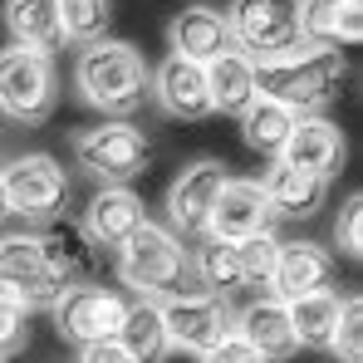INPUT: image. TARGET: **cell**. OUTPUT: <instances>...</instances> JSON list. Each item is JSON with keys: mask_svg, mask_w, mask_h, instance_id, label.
<instances>
[{"mask_svg": "<svg viewBox=\"0 0 363 363\" xmlns=\"http://www.w3.org/2000/svg\"><path fill=\"white\" fill-rule=\"evenodd\" d=\"M64 290V275H55V265L45 260V245L35 231H10L0 236V295L20 304V309H55Z\"/></svg>", "mask_w": 363, "mask_h": 363, "instance_id": "cell-7", "label": "cell"}, {"mask_svg": "<svg viewBox=\"0 0 363 363\" xmlns=\"http://www.w3.org/2000/svg\"><path fill=\"white\" fill-rule=\"evenodd\" d=\"M206 89H211V113H236L241 118L245 108L260 99L255 94V60L241 55L236 45L221 50L216 60L206 64Z\"/></svg>", "mask_w": 363, "mask_h": 363, "instance_id": "cell-21", "label": "cell"}, {"mask_svg": "<svg viewBox=\"0 0 363 363\" xmlns=\"http://www.w3.org/2000/svg\"><path fill=\"white\" fill-rule=\"evenodd\" d=\"M334 285V255L319 241H280L275 250V270H270V295L275 300H300L314 290Z\"/></svg>", "mask_w": 363, "mask_h": 363, "instance_id": "cell-16", "label": "cell"}, {"mask_svg": "<svg viewBox=\"0 0 363 363\" xmlns=\"http://www.w3.org/2000/svg\"><path fill=\"white\" fill-rule=\"evenodd\" d=\"M344 363L363 359V300L359 295H344V309H339V329H334V349Z\"/></svg>", "mask_w": 363, "mask_h": 363, "instance_id": "cell-30", "label": "cell"}, {"mask_svg": "<svg viewBox=\"0 0 363 363\" xmlns=\"http://www.w3.org/2000/svg\"><path fill=\"white\" fill-rule=\"evenodd\" d=\"M196 359H201V363H260V354L245 344L241 334H226L221 344H211V349H206V354H196Z\"/></svg>", "mask_w": 363, "mask_h": 363, "instance_id": "cell-33", "label": "cell"}, {"mask_svg": "<svg viewBox=\"0 0 363 363\" xmlns=\"http://www.w3.org/2000/svg\"><path fill=\"white\" fill-rule=\"evenodd\" d=\"M265 231H275V211H270L260 182L255 177H226V186L216 191L211 216H206V236L241 245L250 236H265Z\"/></svg>", "mask_w": 363, "mask_h": 363, "instance_id": "cell-12", "label": "cell"}, {"mask_svg": "<svg viewBox=\"0 0 363 363\" xmlns=\"http://www.w3.org/2000/svg\"><path fill=\"white\" fill-rule=\"evenodd\" d=\"M231 334H241L245 344L260 354V363H285L300 354L295 329H290V309L275 295H255L245 309H236V329Z\"/></svg>", "mask_w": 363, "mask_h": 363, "instance_id": "cell-17", "label": "cell"}, {"mask_svg": "<svg viewBox=\"0 0 363 363\" xmlns=\"http://www.w3.org/2000/svg\"><path fill=\"white\" fill-rule=\"evenodd\" d=\"M186 275H196V285L206 295H221L231 300L236 290H245V270H241V250L231 241H211L201 236L196 250H186Z\"/></svg>", "mask_w": 363, "mask_h": 363, "instance_id": "cell-23", "label": "cell"}, {"mask_svg": "<svg viewBox=\"0 0 363 363\" xmlns=\"http://www.w3.org/2000/svg\"><path fill=\"white\" fill-rule=\"evenodd\" d=\"M0 177H5L10 216H25V221H50V216H60L64 196H69V172H64L60 157H50V152H25V157H15Z\"/></svg>", "mask_w": 363, "mask_h": 363, "instance_id": "cell-10", "label": "cell"}, {"mask_svg": "<svg viewBox=\"0 0 363 363\" xmlns=\"http://www.w3.org/2000/svg\"><path fill=\"white\" fill-rule=\"evenodd\" d=\"M113 255H118V280L133 295L167 300V295H177L182 280H186V245L162 221H143Z\"/></svg>", "mask_w": 363, "mask_h": 363, "instance_id": "cell-4", "label": "cell"}, {"mask_svg": "<svg viewBox=\"0 0 363 363\" xmlns=\"http://www.w3.org/2000/svg\"><path fill=\"white\" fill-rule=\"evenodd\" d=\"M79 363H133V354L123 349L118 339H99V344H84Z\"/></svg>", "mask_w": 363, "mask_h": 363, "instance_id": "cell-34", "label": "cell"}, {"mask_svg": "<svg viewBox=\"0 0 363 363\" xmlns=\"http://www.w3.org/2000/svg\"><path fill=\"white\" fill-rule=\"evenodd\" d=\"M285 309H290V329H295V344L300 349H319V354L334 349V329H339V309H344V295L334 285L329 290H314V295H300V300H290Z\"/></svg>", "mask_w": 363, "mask_h": 363, "instance_id": "cell-24", "label": "cell"}, {"mask_svg": "<svg viewBox=\"0 0 363 363\" xmlns=\"http://www.w3.org/2000/svg\"><path fill=\"white\" fill-rule=\"evenodd\" d=\"M55 104H60L55 55L25 50V45L0 50V118L20 123V128H35V123H45L55 113Z\"/></svg>", "mask_w": 363, "mask_h": 363, "instance_id": "cell-5", "label": "cell"}, {"mask_svg": "<svg viewBox=\"0 0 363 363\" xmlns=\"http://www.w3.org/2000/svg\"><path fill=\"white\" fill-rule=\"evenodd\" d=\"M334 241H339V250H344L349 260H359V255H363V196H359V191H354V196L339 206Z\"/></svg>", "mask_w": 363, "mask_h": 363, "instance_id": "cell-32", "label": "cell"}, {"mask_svg": "<svg viewBox=\"0 0 363 363\" xmlns=\"http://www.w3.org/2000/svg\"><path fill=\"white\" fill-rule=\"evenodd\" d=\"M40 245H45V260L55 265V275H64V285H79L94 275L99 250L84 241V231L74 221H55L50 231H40Z\"/></svg>", "mask_w": 363, "mask_h": 363, "instance_id": "cell-27", "label": "cell"}, {"mask_svg": "<svg viewBox=\"0 0 363 363\" xmlns=\"http://www.w3.org/2000/svg\"><path fill=\"white\" fill-rule=\"evenodd\" d=\"M226 30L231 45L250 55L255 64L295 55L300 40V0H231L226 10Z\"/></svg>", "mask_w": 363, "mask_h": 363, "instance_id": "cell-6", "label": "cell"}, {"mask_svg": "<svg viewBox=\"0 0 363 363\" xmlns=\"http://www.w3.org/2000/svg\"><path fill=\"white\" fill-rule=\"evenodd\" d=\"M0 15L15 45L45 50V55L60 50V0H5Z\"/></svg>", "mask_w": 363, "mask_h": 363, "instance_id": "cell-25", "label": "cell"}, {"mask_svg": "<svg viewBox=\"0 0 363 363\" xmlns=\"http://www.w3.org/2000/svg\"><path fill=\"white\" fill-rule=\"evenodd\" d=\"M295 108H285V104H275V99H255L250 108L241 113V138L250 152H260L265 162H275L280 152H285V143H290V128H295Z\"/></svg>", "mask_w": 363, "mask_h": 363, "instance_id": "cell-26", "label": "cell"}, {"mask_svg": "<svg viewBox=\"0 0 363 363\" xmlns=\"http://www.w3.org/2000/svg\"><path fill=\"white\" fill-rule=\"evenodd\" d=\"M147 60L128 40H94L74 60V89L104 118H133L147 104Z\"/></svg>", "mask_w": 363, "mask_h": 363, "instance_id": "cell-1", "label": "cell"}, {"mask_svg": "<svg viewBox=\"0 0 363 363\" xmlns=\"http://www.w3.org/2000/svg\"><path fill=\"white\" fill-rule=\"evenodd\" d=\"M226 162H216V157H196V162H186L172 186H167V231L182 236V241H201L206 236V216H211V206H216V191L226 186Z\"/></svg>", "mask_w": 363, "mask_h": 363, "instance_id": "cell-11", "label": "cell"}, {"mask_svg": "<svg viewBox=\"0 0 363 363\" xmlns=\"http://www.w3.org/2000/svg\"><path fill=\"white\" fill-rule=\"evenodd\" d=\"M123 300L118 290H108V285H94V280H79V285H69L60 300H55V334H60L64 344H74V349H84V344H99V339H113L123 324Z\"/></svg>", "mask_w": 363, "mask_h": 363, "instance_id": "cell-9", "label": "cell"}, {"mask_svg": "<svg viewBox=\"0 0 363 363\" xmlns=\"http://www.w3.org/2000/svg\"><path fill=\"white\" fill-rule=\"evenodd\" d=\"M167 45L172 55L191 64H211L221 50H231V30H226V10L211 5H182L167 25Z\"/></svg>", "mask_w": 363, "mask_h": 363, "instance_id": "cell-19", "label": "cell"}, {"mask_svg": "<svg viewBox=\"0 0 363 363\" xmlns=\"http://www.w3.org/2000/svg\"><path fill=\"white\" fill-rule=\"evenodd\" d=\"M349 79L344 50H309L300 45L295 55L255 64V94L275 99L295 113H324V104L339 94V84Z\"/></svg>", "mask_w": 363, "mask_h": 363, "instance_id": "cell-2", "label": "cell"}, {"mask_svg": "<svg viewBox=\"0 0 363 363\" xmlns=\"http://www.w3.org/2000/svg\"><path fill=\"white\" fill-rule=\"evenodd\" d=\"M344 128L329 118V113H300L295 128H290V143L280 152V162L300 167V172H314V177H334L344 167Z\"/></svg>", "mask_w": 363, "mask_h": 363, "instance_id": "cell-15", "label": "cell"}, {"mask_svg": "<svg viewBox=\"0 0 363 363\" xmlns=\"http://www.w3.org/2000/svg\"><path fill=\"white\" fill-rule=\"evenodd\" d=\"M69 147H74V162L99 186H133V177H143L152 162V138L128 118L89 123L69 138Z\"/></svg>", "mask_w": 363, "mask_h": 363, "instance_id": "cell-3", "label": "cell"}, {"mask_svg": "<svg viewBox=\"0 0 363 363\" xmlns=\"http://www.w3.org/2000/svg\"><path fill=\"white\" fill-rule=\"evenodd\" d=\"M113 339L133 354V363H162L167 354H172L167 329H162V304L147 300V295H133V300H128L123 324H118V334H113Z\"/></svg>", "mask_w": 363, "mask_h": 363, "instance_id": "cell-22", "label": "cell"}, {"mask_svg": "<svg viewBox=\"0 0 363 363\" xmlns=\"http://www.w3.org/2000/svg\"><path fill=\"white\" fill-rule=\"evenodd\" d=\"M236 250H241L245 290H260V285H270V270H275V250H280V236H275V231H265V236H250V241H241Z\"/></svg>", "mask_w": 363, "mask_h": 363, "instance_id": "cell-29", "label": "cell"}, {"mask_svg": "<svg viewBox=\"0 0 363 363\" xmlns=\"http://www.w3.org/2000/svg\"><path fill=\"white\" fill-rule=\"evenodd\" d=\"M108 20H113V0H60V40L79 50L104 40Z\"/></svg>", "mask_w": 363, "mask_h": 363, "instance_id": "cell-28", "label": "cell"}, {"mask_svg": "<svg viewBox=\"0 0 363 363\" xmlns=\"http://www.w3.org/2000/svg\"><path fill=\"white\" fill-rule=\"evenodd\" d=\"M25 349H30V309L0 295V359H15Z\"/></svg>", "mask_w": 363, "mask_h": 363, "instance_id": "cell-31", "label": "cell"}, {"mask_svg": "<svg viewBox=\"0 0 363 363\" xmlns=\"http://www.w3.org/2000/svg\"><path fill=\"white\" fill-rule=\"evenodd\" d=\"M300 40L309 50H344L363 40L359 0H300Z\"/></svg>", "mask_w": 363, "mask_h": 363, "instance_id": "cell-20", "label": "cell"}, {"mask_svg": "<svg viewBox=\"0 0 363 363\" xmlns=\"http://www.w3.org/2000/svg\"><path fill=\"white\" fill-rule=\"evenodd\" d=\"M162 304V329H167V344L186 349V354H206L211 344H221L231 329H236V309L221 295H206V290H177Z\"/></svg>", "mask_w": 363, "mask_h": 363, "instance_id": "cell-8", "label": "cell"}, {"mask_svg": "<svg viewBox=\"0 0 363 363\" xmlns=\"http://www.w3.org/2000/svg\"><path fill=\"white\" fill-rule=\"evenodd\" d=\"M255 182H260V191H265L275 221H280V216H290V221H309V216L324 206V196H329V177L300 172V167H290V162H280V157L265 167V177H255Z\"/></svg>", "mask_w": 363, "mask_h": 363, "instance_id": "cell-18", "label": "cell"}, {"mask_svg": "<svg viewBox=\"0 0 363 363\" xmlns=\"http://www.w3.org/2000/svg\"><path fill=\"white\" fill-rule=\"evenodd\" d=\"M147 99L167 113V118L196 123L211 113V89H206V64H191L182 55H167L147 74Z\"/></svg>", "mask_w": 363, "mask_h": 363, "instance_id": "cell-13", "label": "cell"}, {"mask_svg": "<svg viewBox=\"0 0 363 363\" xmlns=\"http://www.w3.org/2000/svg\"><path fill=\"white\" fill-rule=\"evenodd\" d=\"M147 221V206L133 186H99L89 201H84V216H79V231L94 250H118L138 226Z\"/></svg>", "mask_w": 363, "mask_h": 363, "instance_id": "cell-14", "label": "cell"}, {"mask_svg": "<svg viewBox=\"0 0 363 363\" xmlns=\"http://www.w3.org/2000/svg\"><path fill=\"white\" fill-rule=\"evenodd\" d=\"M10 216V201H5V177H0V221Z\"/></svg>", "mask_w": 363, "mask_h": 363, "instance_id": "cell-35", "label": "cell"}, {"mask_svg": "<svg viewBox=\"0 0 363 363\" xmlns=\"http://www.w3.org/2000/svg\"><path fill=\"white\" fill-rule=\"evenodd\" d=\"M0 363H5V359H0Z\"/></svg>", "mask_w": 363, "mask_h": 363, "instance_id": "cell-36", "label": "cell"}]
</instances>
